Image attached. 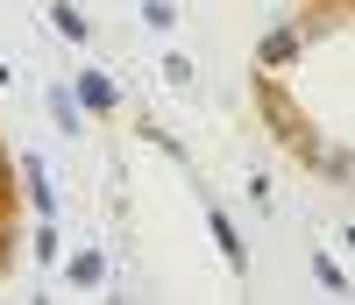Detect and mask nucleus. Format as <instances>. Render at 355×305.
I'll use <instances>...</instances> for the list:
<instances>
[{
    "mask_svg": "<svg viewBox=\"0 0 355 305\" xmlns=\"http://www.w3.org/2000/svg\"><path fill=\"white\" fill-rule=\"evenodd\" d=\"M93 107H114V78H100V71H85V85H78Z\"/></svg>",
    "mask_w": 355,
    "mask_h": 305,
    "instance_id": "nucleus-1",
    "label": "nucleus"
}]
</instances>
